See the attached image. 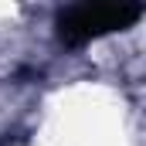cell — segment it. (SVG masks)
I'll use <instances>...</instances> for the list:
<instances>
[{"mask_svg":"<svg viewBox=\"0 0 146 146\" xmlns=\"http://www.w3.org/2000/svg\"><path fill=\"white\" fill-rule=\"evenodd\" d=\"M143 17L139 3H78L58 17V37L65 44H85L92 37L126 31Z\"/></svg>","mask_w":146,"mask_h":146,"instance_id":"6da1fadb","label":"cell"}]
</instances>
